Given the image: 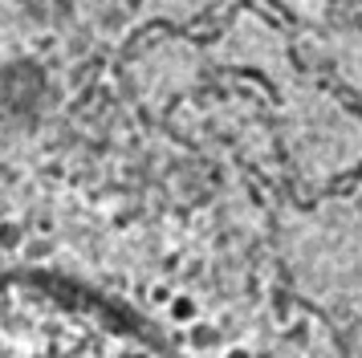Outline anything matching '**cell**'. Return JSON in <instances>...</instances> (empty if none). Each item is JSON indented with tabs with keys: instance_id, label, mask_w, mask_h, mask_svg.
I'll return each instance as SVG.
<instances>
[{
	"instance_id": "cell-1",
	"label": "cell",
	"mask_w": 362,
	"mask_h": 358,
	"mask_svg": "<svg viewBox=\"0 0 362 358\" xmlns=\"http://www.w3.org/2000/svg\"><path fill=\"white\" fill-rule=\"evenodd\" d=\"M167 318H171L175 325H196L199 301H196V297H187V293H175V297L167 301Z\"/></svg>"
},
{
	"instance_id": "cell-2",
	"label": "cell",
	"mask_w": 362,
	"mask_h": 358,
	"mask_svg": "<svg viewBox=\"0 0 362 358\" xmlns=\"http://www.w3.org/2000/svg\"><path fill=\"white\" fill-rule=\"evenodd\" d=\"M25 244H29V232H25L21 220H0V248L4 253H17Z\"/></svg>"
},
{
	"instance_id": "cell-3",
	"label": "cell",
	"mask_w": 362,
	"mask_h": 358,
	"mask_svg": "<svg viewBox=\"0 0 362 358\" xmlns=\"http://www.w3.org/2000/svg\"><path fill=\"white\" fill-rule=\"evenodd\" d=\"M220 358H257V354H252L248 346H228V350H224Z\"/></svg>"
}]
</instances>
